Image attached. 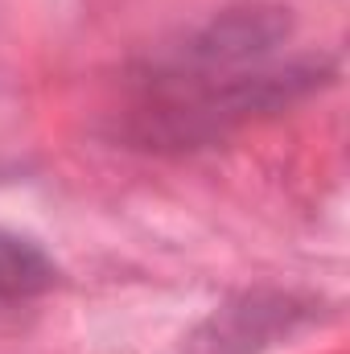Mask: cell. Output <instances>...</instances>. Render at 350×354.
<instances>
[{
	"instance_id": "cell-3",
	"label": "cell",
	"mask_w": 350,
	"mask_h": 354,
	"mask_svg": "<svg viewBox=\"0 0 350 354\" xmlns=\"http://www.w3.org/2000/svg\"><path fill=\"white\" fill-rule=\"evenodd\" d=\"M58 284L54 260L25 235L0 227V309L29 305Z\"/></svg>"
},
{
	"instance_id": "cell-1",
	"label": "cell",
	"mask_w": 350,
	"mask_h": 354,
	"mask_svg": "<svg viewBox=\"0 0 350 354\" xmlns=\"http://www.w3.org/2000/svg\"><path fill=\"white\" fill-rule=\"evenodd\" d=\"M313 322V301L280 288H248L206 313L185 338V354H264Z\"/></svg>"
},
{
	"instance_id": "cell-2",
	"label": "cell",
	"mask_w": 350,
	"mask_h": 354,
	"mask_svg": "<svg viewBox=\"0 0 350 354\" xmlns=\"http://www.w3.org/2000/svg\"><path fill=\"white\" fill-rule=\"evenodd\" d=\"M288 17L280 8H235L214 17L185 50V58L202 71H239L243 62L264 58L272 46L288 37Z\"/></svg>"
}]
</instances>
